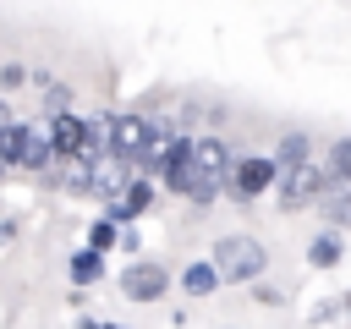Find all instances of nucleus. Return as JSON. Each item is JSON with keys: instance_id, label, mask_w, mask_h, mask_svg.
Returning a JSON list of instances; mask_svg holds the SVG:
<instances>
[{"instance_id": "1", "label": "nucleus", "mask_w": 351, "mask_h": 329, "mask_svg": "<svg viewBox=\"0 0 351 329\" xmlns=\"http://www.w3.org/2000/svg\"><path fill=\"white\" fill-rule=\"evenodd\" d=\"M99 132L110 143V159L121 164H143V170H159V154L176 143L170 121H154L143 110H121V115H99Z\"/></svg>"}, {"instance_id": "2", "label": "nucleus", "mask_w": 351, "mask_h": 329, "mask_svg": "<svg viewBox=\"0 0 351 329\" xmlns=\"http://www.w3.org/2000/svg\"><path fill=\"white\" fill-rule=\"evenodd\" d=\"M230 170H236L230 148H225L219 137H197V148H192V164H186V181H181V197H192V203H214V197L225 192Z\"/></svg>"}, {"instance_id": "3", "label": "nucleus", "mask_w": 351, "mask_h": 329, "mask_svg": "<svg viewBox=\"0 0 351 329\" xmlns=\"http://www.w3.org/2000/svg\"><path fill=\"white\" fill-rule=\"evenodd\" d=\"M214 269H219V280L247 285L269 269V252H263L258 236H225V241H214Z\"/></svg>"}, {"instance_id": "4", "label": "nucleus", "mask_w": 351, "mask_h": 329, "mask_svg": "<svg viewBox=\"0 0 351 329\" xmlns=\"http://www.w3.org/2000/svg\"><path fill=\"white\" fill-rule=\"evenodd\" d=\"M55 159L49 148V126H33V121H11L0 132V164H22V170H44Z\"/></svg>"}, {"instance_id": "5", "label": "nucleus", "mask_w": 351, "mask_h": 329, "mask_svg": "<svg viewBox=\"0 0 351 329\" xmlns=\"http://www.w3.org/2000/svg\"><path fill=\"white\" fill-rule=\"evenodd\" d=\"M280 203L285 208H307V203H318L324 192H329V170L313 159V164H302V170H280Z\"/></svg>"}, {"instance_id": "6", "label": "nucleus", "mask_w": 351, "mask_h": 329, "mask_svg": "<svg viewBox=\"0 0 351 329\" xmlns=\"http://www.w3.org/2000/svg\"><path fill=\"white\" fill-rule=\"evenodd\" d=\"M269 186H280V164H274V159H236V170H230V181H225V192H230L236 203H247V197H258V192H269Z\"/></svg>"}, {"instance_id": "7", "label": "nucleus", "mask_w": 351, "mask_h": 329, "mask_svg": "<svg viewBox=\"0 0 351 329\" xmlns=\"http://www.w3.org/2000/svg\"><path fill=\"white\" fill-rule=\"evenodd\" d=\"M121 291H126L132 302H159V296L170 291V274H165V263H154V258H137V263L121 274Z\"/></svg>"}, {"instance_id": "8", "label": "nucleus", "mask_w": 351, "mask_h": 329, "mask_svg": "<svg viewBox=\"0 0 351 329\" xmlns=\"http://www.w3.org/2000/svg\"><path fill=\"white\" fill-rule=\"evenodd\" d=\"M192 148H197V137H176V143L159 154V175H165V186H170V192H181L186 164H192Z\"/></svg>"}, {"instance_id": "9", "label": "nucleus", "mask_w": 351, "mask_h": 329, "mask_svg": "<svg viewBox=\"0 0 351 329\" xmlns=\"http://www.w3.org/2000/svg\"><path fill=\"white\" fill-rule=\"evenodd\" d=\"M148 208H154V181H148V175H137V181L126 186V197L110 208V219H115V225H132V219H137V214H148Z\"/></svg>"}, {"instance_id": "10", "label": "nucleus", "mask_w": 351, "mask_h": 329, "mask_svg": "<svg viewBox=\"0 0 351 329\" xmlns=\"http://www.w3.org/2000/svg\"><path fill=\"white\" fill-rule=\"evenodd\" d=\"M346 258V241H340V230H324V236H313V247H307V263L313 269H335Z\"/></svg>"}, {"instance_id": "11", "label": "nucleus", "mask_w": 351, "mask_h": 329, "mask_svg": "<svg viewBox=\"0 0 351 329\" xmlns=\"http://www.w3.org/2000/svg\"><path fill=\"white\" fill-rule=\"evenodd\" d=\"M214 285H219V269H214V263H203V258H197V263H186V269H181V291H186L192 302H197V296H208Z\"/></svg>"}, {"instance_id": "12", "label": "nucleus", "mask_w": 351, "mask_h": 329, "mask_svg": "<svg viewBox=\"0 0 351 329\" xmlns=\"http://www.w3.org/2000/svg\"><path fill=\"white\" fill-rule=\"evenodd\" d=\"M274 164H280V170H302V164H313V143H307L302 132L280 137V154H274Z\"/></svg>"}, {"instance_id": "13", "label": "nucleus", "mask_w": 351, "mask_h": 329, "mask_svg": "<svg viewBox=\"0 0 351 329\" xmlns=\"http://www.w3.org/2000/svg\"><path fill=\"white\" fill-rule=\"evenodd\" d=\"M329 186H351V137H335L329 143Z\"/></svg>"}, {"instance_id": "14", "label": "nucleus", "mask_w": 351, "mask_h": 329, "mask_svg": "<svg viewBox=\"0 0 351 329\" xmlns=\"http://www.w3.org/2000/svg\"><path fill=\"white\" fill-rule=\"evenodd\" d=\"M38 93H44V115H49V121H55V115H71V88H66V82L38 77Z\"/></svg>"}, {"instance_id": "15", "label": "nucleus", "mask_w": 351, "mask_h": 329, "mask_svg": "<svg viewBox=\"0 0 351 329\" xmlns=\"http://www.w3.org/2000/svg\"><path fill=\"white\" fill-rule=\"evenodd\" d=\"M66 269H71V280H77V285H93V280L104 274V258H99L93 247H82V252H71V263H66Z\"/></svg>"}, {"instance_id": "16", "label": "nucleus", "mask_w": 351, "mask_h": 329, "mask_svg": "<svg viewBox=\"0 0 351 329\" xmlns=\"http://www.w3.org/2000/svg\"><path fill=\"white\" fill-rule=\"evenodd\" d=\"M324 214H329L335 230L351 225V186H329V192H324Z\"/></svg>"}, {"instance_id": "17", "label": "nucleus", "mask_w": 351, "mask_h": 329, "mask_svg": "<svg viewBox=\"0 0 351 329\" xmlns=\"http://www.w3.org/2000/svg\"><path fill=\"white\" fill-rule=\"evenodd\" d=\"M115 241H121V225H115V219H93V225H88V247H93L99 258H104Z\"/></svg>"}, {"instance_id": "18", "label": "nucleus", "mask_w": 351, "mask_h": 329, "mask_svg": "<svg viewBox=\"0 0 351 329\" xmlns=\"http://www.w3.org/2000/svg\"><path fill=\"white\" fill-rule=\"evenodd\" d=\"M22 82H27V71H22V66H0V93H16Z\"/></svg>"}, {"instance_id": "19", "label": "nucleus", "mask_w": 351, "mask_h": 329, "mask_svg": "<svg viewBox=\"0 0 351 329\" xmlns=\"http://www.w3.org/2000/svg\"><path fill=\"white\" fill-rule=\"evenodd\" d=\"M82 329H126V324H104V318H82Z\"/></svg>"}, {"instance_id": "20", "label": "nucleus", "mask_w": 351, "mask_h": 329, "mask_svg": "<svg viewBox=\"0 0 351 329\" xmlns=\"http://www.w3.org/2000/svg\"><path fill=\"white\" fill-rule=\"evenodd\" d=\"M5 126H11V104L0 99V132H5Z\"/></svg>"}, {"instance_id": "21", "label": "nucleus", "mask_w": 351, "mask_h": 329, "mask_svg": "<svg viewBox=\"0 0 351 329\" xmlns=\"http://www.w3.org/2000/svg\"><path fill=\"white\" fill-rule=\"evenodd\" d=\"M346 307H351V296H346Z\"/></svg>"}]
</instances>
